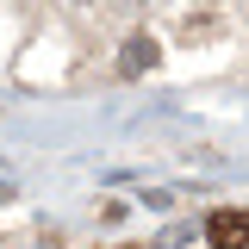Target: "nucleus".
Instances as JSON below:
<instances>
[{
  "label": "nucleus",
  "mask_w": 249,
  "mask_h": 249,
  "mask_svg": "<svg viewBox=\"0 0 249 249\" xmlns=\"http://www.w3.org/2000/svg\"><path fill=\"white\" fill-rule=\"evenodd\" d=\"M206 243L212 249H249V212H212L206 218Z\"/></svg>",
  "instance_id": "obj_1"
},
{
  "label": "nucleus",
  "mask_w": 249,
  "mask_h": 249,
  "mask_svg": "<svg viewBox=\"0 0 249 249\" xmlns=\"http://www.w3.org/2000/svg\"><path fill=\"white\" fill-rule=\"evenodd\" d=\"M150 62H156V37H143V31H137V37H124V56H119V75H143Z\"/></svg>",
  "instance_id": "obj_2"
}]
</instances>
